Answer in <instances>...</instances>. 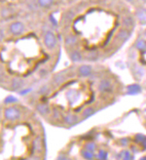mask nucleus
<instances>
[{
    "instance_id": "f257e3e1",
    "label": "nucleus",
    "mask_w": 146,
    "mask_h": 160,
    "mask_svg": "<svg viewBox=\"0 0 146 160\" xmlns=\"http://www.w3.org/2000/svg\"><path fill=\"white\" fill-rule=\"evenodd\" d=\"M4 116L7 120H9V121H15V120L20 118L21 111L19 108H15V107L7 108L4 111Z\"/></svg>"
},
{
    "instance_id": "f03ea898",
    "label": "nucleus",
    "mask_w": 146,
    "mask_h": 160,
    "mask_svg": "<svg viewBox=\"0 0 146 160\" xmlns=\"http://www.w3.org/2000/svg\"><path fill=\"white\" fill-rule=\"evenodd\" d=\"M44 43H45L46 47H48L49 49H53V48H55L56 45V39L55 34L53 32H51V31H48L44 37Z\"/></svg>"
},
{
    "instance_id": "7ed1b4c3",
    "label": "nucleus",
    "mask_w": 146,
    "mask_h": 160,
    "mask_svg": "<svg viewBox=\"0 0 146 160\" xmlns=\"http://www.w3.org/2000/svg\"><path fill=\"white\" fill-rule=\"evenodd\" d=\"M10 31L14 35H21L24 31V26L21 22H13L10 26Z\"/></svg>"
},
{
    "instance_id": "20e7f679",
    "label": "nucleus",
    "mask_w": 146,
    "mask_h": 160,
    "mask_svg": "<svg viewBox=\"0 0 146 160\" xmlns=\"http://www.w3.org/2000/svg\"><path fill=\"white\" fill-rule=\"evenodd\" d=\"M128 91H129V94L131 95H135L137 93H139L141 91V88L139 85L137 84H133V85H129L128 87Z\"/></svg>"
},
{
    "instance_id": "39448f33",
    "label": "nucleus",
    "mask_w": 146,
    "mask_h": 160,
    "mask_svg": "<svg viewBox=\"0 0 146 160\" xmlns=\"http://www.w3.org/2000/svg\"><path fill=\"white\" fill-rule=\"evenodd\" d=\"M79 71H80V73L82 74L83 76H88V75H90L91 72H92V68L90 66L84 65L82 67H80Z\"/></svg>"
},
{
    "instance_id": "423d86ee",
    "label": "nucleus",
    "mask_w": 146,
    "mask_h": 160,
    "mask_svg": "<svg viewBox=\"0 0 146 160\" xmlns=\"http://www.w3.org/2000/svg\"><path fill=\"white\" fill-rule=\"evenodd\" d=\"M99 89L101 92H106V91H108L110 89V83L108 81H105V80H103V81L100 82Z\"/></svg>"
},
{
    "instance_id": "0eeeda50",
    "label": "nucleus",
    "mask_w": 146,
    "mask_h": 160,
    "mask_svg": "<svg viewBox=\"0 0 146 160\" xmlns=\"http://www.w3.org/2000/svg\"><path fill=\"white\" fill-rule=\"evenodd\" d=\"M54 2V0H38V4L43 7V8H47L50 7Z\"/></svg>"
},
{
    "instance_id": "6e6552de",
    "label": "nucleus",
    "mask_w": 146,
    "mask_h": 160,
    "mask_svg": "<svg viewBox=\"0 0 146 160\" xmlns=\"http://www.w3.org/2000/svg\"><path fill=\"white\" fill-rule=\"evenodd\" d=\"M64 120H66V122L68 124H74L77 121V117L74 115L69 114V115H66V117H64Z\"/></svg>"
},
{
    "instance_id": "1a4fd4ad",
    "label": "nucleus",
    "mask_w": 146,
    "mask_h": 160,
    "mask_svg": "<svg viewBox=\"0 0 146 160\" xmlns=\"http://www.w3.org/2000/svg\"><path fill=\"white\" fill-rule=\"evenodd\" d=\"M37 110L43 115H45V114H47L49 112V108L45 105H38L37 106Z\"/></svg>"
},
{
    "instance_id": "9d476101",
    "label": "nucleus",
    "mask_w": 146,
    "mask_h": 160,
    "mask_svg": "<svg viewBox=\"0 0 146 160\" xmlns=\"http://www.w3.org/2000/svg\"><path fill=\"white\" fill-rule=\"evenodd\" d=\"M71 59L74 62H80L82 60V55H81L79 52H73L71 54Z\"/></svg>"
},
{
    "instance_id": "9b49d317",
    "label": "nucleus",
    "mask_w": 146,
    "mask_h": 160,
    "mask_svg": "<svg viewBox=\"0 0 146 160\" xmlns=\"http://www.w3.org/2000/svg\"><path fill=\"white\" fill-rule=\"evenodd\" d=\"M82 156L86 159H92L94 157L93 155V151H90V150H88V149H85L82 151Z\"/></svg>"
},
{
    "instance_id": "f8f14e48",
    "label": "nucleus",
    "mask_w": 146,
    "mask_h": 160,
    "mask_svg": "<svg viewBox=\"0 0 146 160\" xmlns=\"http://www.w3.org/2000/svg\"><path fill=\"white\" fill-rule=\"evenodd\" d=\"M145 46H146V42L144 41L143 39H139V41L136 42V48L139 50H143L145 48Z\"/></svg>"
},
{
    "instance_id": "ddd939ff",
    "label": "nucleus",
    "mask_w": 146,
    "mask_h": 160,
    "mask_svg": "<svg viewBox=\"0 0 146 160\" xmlns=\"http://www.w3.org/2000/svg\"><path fill=\"white\" fill-rule=\"evenodd\" d=\"M66 42L67 45H73L74 43H76V38L75 37H72V36H69V37L66 38Z\"/></svg>"
},
{
    "instance_id": "4468645a",
    "label": "nucleus",
    "mask_w": 146,
    "mask_h": 160,
    "mask_svg": "<svg viewBox=\"0 0 146 160\" xmlns=\"http://www.w3.org/2000/svg\"><path fill=\"white\" fill-rule=\"evenodd\" d=\"M121 157H122V158H124V159H132V158H133V157L131 156V153H129V151H127V150L122 151Z\"/></svg>"
},
{
    "instance_id": "2eb2a0df",
    "label": "nucleus",
    "mask_w": 146,
    "mask_h": 160,
    "mask_svg": "<svg viewBox=\"0 0 146 160\" xmlns=\"http://www.w3.org/2000/svg\"><path fill=\"white\" fill-rule=\"evenodd\" d=\"M94 112V108H88L84 112H83V116L84 117H88L89 115H91Z\"/></svg>"
},
{
    "instance_id": "dca6fc26",
    "label": "nucleus",
    "mask_w": 146,
    "mask_h": 160,
    "mask_svg": "<svg viewBox=\"0 0 146 160\" xmlns=\"http://www.w3.org/2000/svg\"><path fill=\"white\" fill-rule=\"evenodd\" d=\"M34 148L37 149V150H40L41 149V141H40V138H37L35 141H34Z\"/></svg>"
},
{
    "instance_id": "f3484780",
    "label": "nucleus",
    "mask_w": 146,
    "mask_h": 160,
    "mask_svg": "<svg viewBox=\"0 0 146 160\" xmlns=\"http://www.w3.org/2000/svg\"><path fill=\"white\" fill-rule=\"evenodd\" d=\"M86 149L90 150V151H94L95 149V145L94 142H89L86 145Z\"/></svg>"
},
{
    "instance_id": "a211bd4d",
    "label": "nucleus",
    "mask_w": 146,
    "mask_h": 160,
    "mask_svg": "<svg viewBox=\"0 0 146 160\" xmlns=\"http://www.w3.org/2000/svg\"><path fill=\"white\" fill-rule=\"evenodd\" d=\"M107 153L105 152L104 150H100L99 151V154H97V157H99L100 159H105L107 157V155H106Z\"/></svg>"
},
{
    "instance_id": "6ab92c4d",
    "label": "nucleus",
    "mask_w": 146,
    "mask_h": 160,
    "mask_svg": "<svg viewBox=\"0 0 146 160\" xmlns=\"http://www.w3.org/2000/svg\"><path fill=\"white\" fill-rule=\"evenodd\" d=\"M119 36H121L122 38H127L128 37V32H127V31H125V30H122V31H120V32H119Z\"/></svg>"
},
{
    "instance_id": "aec40b11",
    "label": "nucleus",
    "mask_w": 146,
    "mask_h": 160,
    "mask_svg": "<svg viewBox=\"0 0 146 160\" xmlns=\"http://www.w3.org/2000/svg\"><path fill=\"white\" fill-rule=\"evenodd\" d=\"M17 102V100H16V98H14V97H8L7 99H6V101H5V102L6 103H8V102Z\"/></svg>"
},
{
    "instance_id": "412c9836",
    "label": "nucleus",
    "mask_w": 146,
    "mask_h": 160,
    "mask_svg": "<svg viewBox=\"0 0 146 160\" xmlns=\"http://www.w3.org/2000/svg\"><path fill=\"white\" fill-rule=\"evenodd\" d=\"M141 143H142V146L144 147V148H146V138L142 141V142H141Z\"/></svg>"
},
{
    "instance_id": "4be33fe9",
    "label": "nucleus",
    "mask_w": 146,
    "mask_h": 160,
    "mask_svg": "<svg viewBox=\"0 0 146 160\" xmlns=\"http://www.w3.org/2000/svg\"><path fill=\"white\" fill-rule=\"evenodd\" d=\"M121 142L123 143V145H126V143H127V139H124V140H122V141H121Z\"/></svg>"
}]
</instances>
